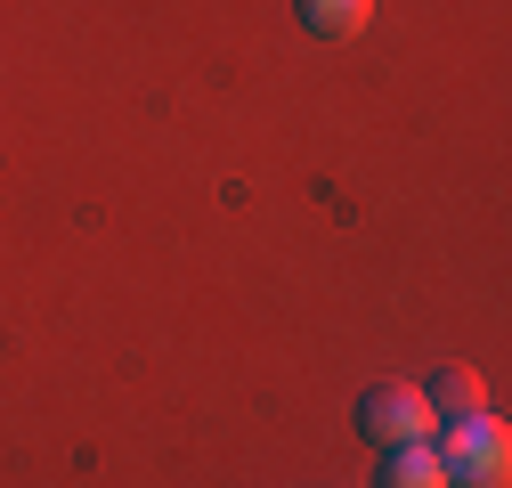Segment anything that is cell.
I'll use <instances>...</instances> for the list:
<instances>
[{
  "label": "cell",
  "mask_w": 512,
  "mask_h": 488,
  "mask_svg": "<svg viewBox=\"0 0 512 488\" xmlns=\"http://www.w3.org/2000/svg\"><path fill=\"white\" fill-rule=\"evenodd\" d=\"M439 448V464H447V480L456 488H504V423L496 415H464V423H447V440H431Z\"/></svg>",
  "instance_id": "cell-1"
},
{
  "label": "cell",
  "mask_w": 512,
  "mask_h": 488,
  "mask_svg": "<svg viewBox=\"0 0 512 488\" xmlns=\"http://www.w3.org/2000/svg\"><path fill=\"white\" fill-rule=\"evenodd\" d=\"M431 432L439 423H431L423 383H374L358 399V440H374V448H407V440H431Z\"/></svg>",
  "instance_id": "cell-2"
},
{
  "label": "cell",
  "mask_w": 512,
  "mask_h": 488,
  "mask_svg": "<svg viewBox=\"0 0 512 488\" xmlns=\"http://www.w3.org/2000/svg\"><path fill=\"white\" fill-rule=\"evenodd\" d=\"M431 399V423H464V415H488V383L472 366H439V383L423 391Z\"/></svg>",
  "instance_id": "cell-3"
},
{
  "label": "cell",
  "mask_w": 512,
  "mask_h": 488,
  "mask_svg": "<svg viewBox=\"0 0 512 488\" xmlns=\"http://www.w3.org/2000/svg\"><path fill=\"white\" fill-rule=\"evenodd\" d=\"M382 488H456V480H447L431 440H407V448H382Z\"/></svg>",
  "instance_id": "cell-4"
},
{
  "label": "cell",
  "mask_w": 512,
  "mask_h": 488,
  "mask_svg": "<svg viewBox=\"0 0 512 488\" xmlns=\"http://www.w3.org/2000/svg\"><path fill=\"white\" fill-rule=\"evenodd\" d=\"M366 17H374V0H301V25L317 41H350V33H366Z\"/></svg>",
  "instance_id": "cell-5"
}]
</instances>
